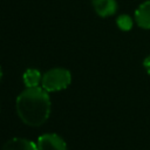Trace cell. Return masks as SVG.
Returning a JSON list of instances; mask_svg holds the SVG:
<instances>
[{
	"label": "cell",
	"instance_id": "8",
	"mask_svg": "<svg viewBox=\"0 0 150 150\" xmlns=\"http://www.w3.org/2000/svg\"><path fill=\"white\" fill-rule=\"evenodd\" d=\"M116 25H117V27H118L121 30L128 32V30H130V29L132 28V26H134V20H132L129 15L122 14V15H120V16L116 19Z\"/></svg>",
	"mask_w": 150,
	"mask_h": 150
},
{
	"label": "cell",
	"instance_id": "9",
	"mask_svg": "<svg viewBox=\"0 0 150 150\" xmlns=\"http://www.w3.org/2000/svg\"><path fill=\"white\" fill-rule=\"evenodd\" d=\"M143 67H144L145 71L150 75V55H149V56H146V57L143 60Z\"/></svg>",
	"mask_w": 150,
	"mask_h": 150
},
{
	"label": "cell",
	"instance_id": "2",
	"mask_svg": "<svg viewBox=\"0 0 150 150\" xmlns=\"http://www.w3.org/2000/svg\"><path fill=\"white\" fill-rule=\"evenodd\" d=\"M71 82V74L66 68H52L42 75L41 86L46 91L66 89Z\"/></svg>",
	"mask_w": 150,
	"mask_h": 150
},
{
	"label": "cell",
	"instance_id": "7",
	"mask_svg": "<svg viewBox=\"0 0 150 150\" xmlns=\"http://www.w3.org/2000/svg\"><path fill=\"white\" fill-rule=\"evenodd\" d=\"M22 80H23V83H25L26 88H34V87H39V84L41 83L42 75L38 69L30 68V69H27L23 73Z\"/></svg>",
	"mask_w": 150,
	"mask_h": 150
},
{
	"label": "cell",
	"instance_id": "10",
	"mask_svg": "<svg viewBox=\"0 0 150 150\" xmlns=\"http://www.w3.org/2000/svg\"><path fill=\"white\" fill-rule=\"evenodd\" d=\"M1 77H2V69H1V67H0V81H1Z\"/></svg>",
	"mask_w": 150,
	"mask_h": 150
},
{
	"label": "cell",
	"instance_id": "1",
	"mask_svg": "<svg viewBox=\"0 0 150 150\" xmlns=\"http://www.w3.org/2000/svg\"><path fill=\"white\" fill-rule=\"evenodd\" d=\"M15 108L18 116L25 124L40 127L49 118L52 110L50 97L43 88H26L16 97Z\"/></svg>",
	"mask_w": 150,
	"mask_h": 150
},
{
	"label": "cell",
	"instance_id": "4",
	"mask_svg": "<svg viewBox=\"0 0 150 150\" xmlns=\"http://www.w3.org/2000/svg\"><path fill=\"white\" fill-rule=\"evenodd\" d=\"M91 5L96 14L101 18H108L114 15L117 12L118 7L116 0H91Z\"/></svg>",
	"mask_w": 150,
	"mask_h": 150
},
{
	"label": "cell",
	"instance_id": "6",
	"mask_svg": "<svg viewBox=\"0 0 150 150\" xmlns=\"http://www.w3.org/2000/svg\"><path fill=\"white\" fill-rule=\"evenodd\" d=\"M1 150H39L38 145L27 139V138H22V137H14L8 139Z\"/></svg>",
	"mask_w": 150,
	"mask_h": 150
},
{
	"label": "cell",
	"instance_id": "5",
	"mask_svg": "<svg viewBox=\"0 0 150 150\" xmlns=\"http://www.w3.org/2000/svg\"><path fill=\"white\" fill-rule=\"evenodd\" d=\"M135 22L142 29H150V0L143 1L136 8Z\"/></svg>",
	"mask_w": 150,
	"mask_h": 150
},
{
	"label": "cell",
	"instance_id": "3",
	"mask_svg": "<svg viewBox=\"0 0 150 150\" xmlns=\"http://www.w3.org/2000/svg\"><path fill=\"white\" fill-rule=\"evenodd\" d=\"M36 145L39 150H67L66 141L60 135L53 132L41 135L38 138Z\"/></svg>",
	"mask_w": 150,
	"mask_h": 150
}]
</instances>
